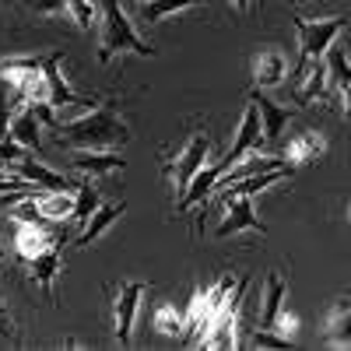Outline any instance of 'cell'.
Returning <instances> with one entry per match:
<instances>
[{
  "mask_svg": "<svg viewBox=\"0 0 351 351\" xmlns=\"http://www.w3.org/2000/svg\"><path fill=\"white\" fill-rule=\"evenodd\" d=\"M14 337V316L4 302V295H0V341H11Z\"/></svg>",
  "mask_w": 351,
  "mask_h": 351,
  "instance_id": "e575fe53",
  "label": "cell"
},
{
  "mask_svg": "<svg viewBox=\"0 0 351 351\" xmlns=\"http://www.w3.org/2000/svg\"><path fill=\"white\" fill-rule=\"evenodd\" d=\"M64 152H116L130 141V127L112 106H92L74 120H53L46 127Z\"/></svg>",
  "mask_w": 351,
  "mask_h": 351,
  "instance_id": "6da1fadb",
  "label": "cell"
},
{
  "mask_svg": "<svg viewBox=\"0 0 351 351\" xmlns=\"http://www.w3.org/2000/svg\"><path fill=\"white\" fill-rule=\"evenodd\" d=\"M32 200H36L39 218H46V221H67V218H74L77 193L74 190H46V193H39Z\"/></svg>",
  "mask_w": 351,
  "mask_h": 351,
  "instance_id": "d6986e66",
  "label": "cell"
},
{
  "mask_svg": "<svg viewBox=\"0 0 351 351\" xmlns=\"http://www.w3.org/2000/svg\"><path fill=\"white\" fill-rule=\"evenodd\" d=\"M0 256H4V253H0Z\"/></svg>",
  "mask_w": 351,
  "mask_h": 351,
  "instance_id": "ab89813d",
  "label": "cell"
},
{
  "mask_svg": "<svg viewBox=\"0 0 351 351\" xmlns=\"http://www.w3.org/2000/svg\"><path fill=\"white\" fill-rule=\"evenodd\" d=\"M324 341L327 344H337V348H351V302L348 299L334 302V309L327 313Z\"/></svg>",
  "mask_w": 351,
  "mask_h": 351,
  "instance_id": "7402d4cb",
  "label": "cell"
},
{
  "mask_svg": "<svg viewBox=\"0 0 351 351\" xmlns=\"http://www.w3.org/2000/svg\"><path fill=\"white\" fill-rule=\"evenodd\" d=\"M250 99H253V102H256V109H260L263 141H278V137H281V130L288 127V120H291V116H295V109H285V106L271 102L267 95L260 92V88H253V92H250Z\"/></svg>",
  "mask_w": 351,
  "mask_h": 351,
  "instance_id": "e0dca14e",
  "label": "cell"
},
{
  "mask_svg": "<svg viewBox=\"0 0 351 351\" xmlns=\"http://www.w3.org/2000/svg\"><path fill=\"white\" fill-rule=\"evenodd\" d=\"M288 176H291V165H281V169H271V172H256V176H246V180H236V183H228L225 190H218L211 197H256L260 190H271V186L285 183Z\"/></svg>",
  "mask_w": 351,
  "mask_h": 351,
  "instance_id": "9a60e30c",
  "label": "cell"
},
{
  "mask_svg": "<svg viewBox=\"0 0 351 351\" xmlns=\"http://www.w3.org/2000/svg\"><path fill=\"white\" fill-rule=\"evenodd\" d=\"M64 8H67L71 21L81 28V32L95 28V21H99V4L95 0H64Z\"/></svg>",
  "mask_w": 351,
  "mask_h": 351,
  "instance_id": "4316f807",
  "label": "cell"
},
{
  "mask_svg": "<svg viewBox=\"0 0 351 351\" xmlns=\"http://www.w3.org/2000/svg\"><path fill=\"white\" fill-rule=\"evenodd\" d=\"M21 155H25V148H21V144H18L11 134H8V137H0V165L8 169V165H11V162H18Z\"/></svg>",
  "mask_w": 351,
  "mask_h": 351,
  "instance_id": "836d02e7",
  "label": "cell"
},
{
  "mask_svg": "<svg viewBox=\"0 0 351 351\" xmlns=\"http://www.w3.org/2000/svg\"><path fill=\"white\" fill-rule=\"evenodd\" d=\"M271 330H278V334L288 337V341H295V334H299V316H295V313H288V309H281Z\"/></svg>",
  "mask_w": 351,
  "mask_h": 351,
  "instance_id": "d6a6232c",
  "label": "cell"
},
{
  "mask_svg": "<svg viewBox=\"0 0 351 351\" xmlns=\"http://www.w3.org/2000/svg\"><path fill=\"white\" fill-rule=\"evenodd\" d=\"M204 0H141V18L144 21H165L169 14H180V11H190V8H200Z\"/></svg>",
  "mask_w": 351,
  "mask_h": 351,
  "instance_id": "cb8c5ba5",
  "label": "cell"
},
{
  "mask_svg": "<svg viewBox=\"0 0 351 351\" xmlns=\"http://www.w3.org/2000/svg\"><path fill=\"white\" fill-rule=\"evenodd\" d=\"M74 193H77V204H74V218L71 221H88L99 208H102V197H99V190H92L88 183H81V186H74Z\"/></svg>",
  "mask_w": 351,
  "mask_h": 351,
  "instance_id": "83f0119b",
  "label": "cell"
},
{
  "mask_svg": "<svg viewBox=\"0 0 351 351\" xmlns=\"http://www.w3.org/2000/svg\"><path fill=\"white\" fill-rule=\"evenodd\" d=\"M341 116L351 120V84H341Z\"/></svg>",
  "mask_w": 351,
  "mask_h": 351,
  "instance_id": "d590c367",
  "label": "cell"
},
{
  "mask_svg": "<svg viewBox=\"0 0 351 351\" xmlns=\"http://www.w3.org/2000/svg\"><path fill=\"white\" fill-rule=\"evenodd\" d=\"M285 295H288V281L281 271H271L267 274V285H263V299H260V313H256V327L271 330L278 313L285 309Z\"/></svg>",
  "mask_w": 351,
  "mask_h": 351,
  "instance_id": "2e32d148",
  "label": "cell"
},
{
  "mask_svg": "<svg viewBox=\"0 0 351 351\" xmlns=\"http://www.w3.org/2000/svg\"><path fill=\"white\" fill-rule=\"evenodd\" d=\"M348 218H351V208H348Z\"/></svg>",
  "mask_w": 351,
  "mask_h": 351,
  "instance_id": "f35d334b",
  "label": "cell"
},
{
  "mask_svg": "<svg viewBox=\"0 0 351 351\" xmlns=\"http://www.w3.org/2000/svg\"><path fill=\"white\" fill-rule=\"evenodd\" d=\"M250 71H253V84L256 88H278L288 77V56L278 46H263L250 60Z\"/></svg>",
  "mask_w": 351,
  "mask_h": 351,
  "instance_id": "4fadbf2b",
  "label": "cell"
},
{
  "mask_svg": "<svg viewBox=\"0 0 351 351\" xmlns=\"http://www.w3.org/2000/svg\"><path fill=\"white\" fill-rule=\"evenodd\" d=\"M99 25H102V32H99V64H112V56H141V60H152L155 49L144 43L137 32H134V25L123 11L120 0H102V14H99Z\"/></svg>",
  "mask_w": 351,
  "mask_h": 351,
  "instance_id": "7a4b0ae2",
  "label": "cell"
},
{
  "mask_svg": "<svg viewBox=\"0 0 351 351\" xmlns=\"http://www.w3.org/2000/svg\"><path fill=\"white\" fill-rule=\"evenodd\" d=\"M8 172H11V176H18V180H28V183L43 186V190H74L67 176H60V172H53L49 165H43L32 152H25L18 162H11V165H8Z\"/></svg>",
  "mask_w": 351,
  "mask_h": 351,
  "instance_id": "7c38bea8",
  "label": "cell"
},
{
  "mask_svg": "<svg viewBox=\"0 0 351 351\" xmlns=\"http://www.w3.org/2000/svg\"><path fill=\"white\" fill-rule=\"evenodd\" d=\"M348 28L344 14L334 18H295V32H299V64H295V77L306 74L309 64L316 60H327V49L337 43V36Z\"/></svg>",
  "mask_w": 351,
  "mask_h": 351,
  "instance_id": "277c9868",
  "label": "cell"
},
{
  "mask_svg": "<svg viewBox=\"0 0 351 351\" xmlns=\"http://www.w3.org/2000/svg\"><path fill=\"white\" fill-rule=\"evenodd\" d=\"M56 267H60V246L56 250H49L46 256H39V260H32L28 263V271H32V278L46 288V295L53 299V281H56Z\"/></svg>",
  "mask_w": 351,
  "mask_h": 351,
  "instance_id": "484cf974",
  "label": "cell"
},
{
  "mask_svg": "<svg viewBox=\"0 0 351 351\" xmlns=\"http://www.w3.org/2000/svg\"><path fill=\"white\" fill-rule=\"evenodd\" d=\"M228 4H232V8H236L239 14H246V11H250V0H228Z\"/></svg>",
  "mask_w": 351,
  "mask_h": 351,
  "instance_id": "8d00e7d4",
  "label": "cell"
},
{
  "mask_svg": "<svg viewBox=\"0 0 351 351\" xmlns=\"http://www.w3.org/2000/svg\"><path fill=\"white\" fill-rule=\"evenodd\" d=\"M236 232H267L263 221L256 218L253 197H228V208H225V218L215 228V239H228V236H236Z\"/></svg>",
  "mask_w": 351,
  "mask_h": 351,
  "instance_id": "8fae6325",
  "label": "cell"
},
{
  "mask_svg": "<svg viewBox=\"0 0 351 351\" xmlns=\"http://www.w3.org/2000/svg\"><path fill=\"white\" fill-rule=\"evenodd\" d=\"M239 288V278H221V281H215L211 288H197L193 291V299H190V306H186V334H183V344H190V348H200L204 344V337H208V330H211V324H215V316L221 313V306L228 302V295Z\"/></svg>",
  "mask_w": 351,
  "mask_h": 351,
  "instance_id": "3957f363",
  "label": "cell"
},
{
  "mask_svg": "<svg viewBox=\"0 0 351 351\" xmlns=\"http://www.w3.org/2000/svg\"><path fill=\"white\" fill-rule=\"evenodd\" d=\"M60 64H64V53H46L43 56V74H46V84H49V106L60 109V112H84V109L99 106L95 99H84V95L71 92V84L60 74Z\"/></svg>",
  "mask_w": 351,
  "mask_h": 351,
  "instance_id": "ba28073f",
  "label": "cell"
},
{
  "mask_svg": "<svg viewBox=\"0 0 351 351\" xmlns=\"http://www.w3.org/2000/svg\"><path fill=\"white\" fill-rule=\"evenodd\" d=\"M327 84H330V71H327V60H316V64H309L306 67V74L299 77V84H295V99L299 106H309V102H316L319 95L327 92Z\"/></svg>",
  "mask_w": 351,
  "mask_h": 351,
  "instance_id": "ffe728a7",
  "label": "cell"
},
{
  "mask_svg": "<svg viewBox=\"0 0 351 351\" xmlns=\"http://www.w3.org/2000/svg\"><path fill=\"white\" fill-rule=\"evenodd\" d=\"M148 291V281H120L112 285V330H116V344L130 348L134 344V319H137V306Z\"/></svg>",
  "mask_w": 351,
  "mask_h": 351,
  "instance_id": "52a82bcc",
  "label": "cell"
},
{
  "mask_svg": "<svg viewBox=\"0 0 351 351\" xmlns=\"http://www.w3.org/2000/svg\"><path fill=\"white\" fill-rule=\"evenodd\" d=\"M324 152H327V141L319 137L316 130H302V134H295V137L288 141L285 158H288L291 165H309V162H316Z\"/></svg>",
  "mask_w": 351,
  "mask_h": 351,
  "instance_id": "44dd1931",
  "label": "cell"
},
{
  "mask_svg": "<svg viewBox=\"0 0 351 351\" xmlns=\"http://www.w3.org/2000/svg\"><path fill=\"white\" fill-rule=\"evenodd\" d=\"M260 148H263V123H260L256 102L250 99V106H246V112H243V123H239L236 137H232V148H228L225 155H218V162H221L225 172H228L236 162H243L246 155H253V152H260Z\"/></svg>",
  "mask_w": 351,
  "mask_h": 351,
  "instance_id": "9c48e42d",
  "label": "cell"
},
{
  "mask_svg": "<svg viewBox=\"0 0 351 351\" xmlns=\"http://www.w3.org/2000/svg\"><path fill=\"white\" fill-rule=\"evenodd\" d=\"M4 4H14V8H25L32 14H46V18H56V14H67L64 0H4Z\"/></svg>",
  "mask_w": 351,
  "mask_h": 351,
  "instance_id": "4dcf8cb0",
  "label": "cell"
},
{
  "mask_svg": "<svg viewBox=\"0 0 351 351\" xmlns=\"http://www.w3.org/2000/svg\"><path fill=\"white\" fill-rule=\"evenodd\" d=\"M11 137L25 152H32V155L43 152V120H39L36 106H18L14 120H11Z\"/></svg>",
  "mask_w": 351,
  "mask_h": 351,
  "instance_id": "5bb4252c",
  "label": "cell"
},
{
  "mask_svg": "<svg viewBox=\"0 0 351 351\" xmlns=\"http://www.w3.org/2000/svg\"><path fill=\"white\" fill-rule=\"evenodd\" d=\"M327 71H330V81L351 84V64H348V56H344L341 46H330L327 49Z\"/></svg>",
  "mask_w": 351,
  "mask_h": 351,
  "instance_id": "f546056e",
  "label": "cell"
},
{
  "mask_svg": "<svg viewBox=\"0 0 351 351\" xmlns=\"http://www.w3.org/2000/svg\"><path fill=\"white\" fill-rule=\"evenodd\" d=\"M71 169L84 176H116L127 169V162L116 152H71Z\"/></svg>",
  "mask_w": 351,
  "mask_h": 351,
  "instance_id": "ac0fdd59",
  "label": "cell"
},
{
  "mask_svg": "<svg viewBox=\"0 0 351 351\" xmlns=\"http://www.w3.org/2000/svg\"><path fill=\"white\" fill-rule=\"evenodd\" d=\"M246 291H250V278H239V288L228 295V302L221 306V313L215 316V324L204 337L200 348H215V351H232L239 348L243 337H239V316H243V302H246Z\"/></svg>",
  "mask_w": 351,
  "mask_h": 351,
  "instance_id": "8992f818",
  "label": "cell"
},
{
  "mask_svg": "<svg viewBox=\"0 0 351 351\" xmlns=\"http://www.w3.org/2000/svg\"><path fill=\"white\" fill-rule=\"evenodd\" d=\"M211 152H215V137L204 134V130H197V134L186 137V144H183L180 152L169 155V162L162 165V172H165V180H169L176 200L190 190V183L197 180V172L208 165V155H211Z\"/></svg>",
  "mask_w": 351,
  "mask_h": 351,
  "instance_id": "5b68a950",
  "label": "cell"
},
{
  "mask_svg": "<svg viewBox=\"0 0 351 351\" xmlns=\"http://www.w3.org/2000/svg\"><path fill=\"white\" fill-rule=\"evenodd\" d=\"M152 327L158 334H165V337H180L183 341V334H186V313H180L172 302H162L155 309V316H152Z\"/></svg>",
  "mask_w": 351,
  "mask_h": 351,
  "instance_id": "d4e9b609",
  "label": "cell"
},
{
  "mask_svg": "<svg viewBox=\"0 0 351 351\" xmlns=\"http://www.w3.org/2000/svg\"><path fill=\"white\" fill-rule=\"evenodd\" d=\"M123 208H127V204H102V208H99L92 218L84 221L88 228H84L81 236H77V246H92V243L102 236V232H109V228L116 225V218L123 215Z\"/></svg>",
  "mask_w": 351,
  "mask_h": 351,
  "instance_id": "603a6c76",
  "label": "cell"
},
{
  "mask_svg": "<svg viewBox=\"0 0 351 351\" xmlns=\"http://www.w3.org/2000/svg\"><path fill=\"white\" fill-rule=\"evenodd\" d=\"M60 246V239L49 236V232L43 228V221H32V218H14V253L32 263L39 256H46L49 250Z\"/></svg>",
  "mask_w": 351,
  "mask_h": 351,
  "instance_id": "30bf717a",
  "label": "cell"
},
{
  "mask_svg": "<svg viewBox=\"0 0 351 351\" xmlns=\"http://www.w3.org/2000/svg\"><path fill=\"white\" fill-rule=\"evenodd\" d=\"M4 84V81H0ZM18 95H14V88L11 84H4L0 88V137H8L11 134V120H14V112H18Z\"/></svg>",
  "mask_w": 351,
  "mask_h": 351,
  "instance_id": "f1b7e54d",
  "label": "cell"
},
{
  "mask_svg": "<svg viewBox=\"0 0 351 351\" xmlns=\"http://www.w3.org/2000/svg\"><path fill=\"white\" fill-rule=\"evenodd\" d=\"M291 4H309V0H291Z\"/></svg>",
  "mask_w": 351,
  "mask_h": 351,
  "instance_id": "74e56055",
  "label": "cell"
},
{
  "mask_svg": "<svg viewBox=\"0 0 351 351\" xmlns=\"http://www.w3.org/2000/svg\"><path fill=\"white\" fill-rule=\"evenodd\" d=\"M250 344H253V348H288L291 341H288V337H281V334H274V330L256 327V330L250 334Z\"/></svg>",
  "mask_w": 351,
  "mask_h": 351,
  "instance_id": "1f68e13d",
  "label": "cell"
}]
</instances>
